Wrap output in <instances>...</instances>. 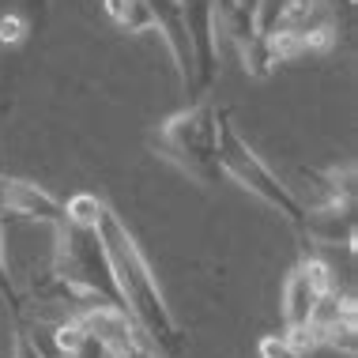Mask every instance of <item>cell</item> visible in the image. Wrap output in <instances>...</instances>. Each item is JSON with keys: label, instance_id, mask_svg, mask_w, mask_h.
Segmentation results:
<instances>
[{"label": "cell", "instance_id": "cell-4", "mask_svg": "<svg viewBox=\"0 0 358 358\" xmlns=\"http://www.w3.org/2000/svg\"><path fill=\"white\" fill-rule=\"evenodd\" d=\"M219 166H222V178H230L253 200H260L264 208H272L275 215H283L294 230H302L306 204L290 192V185L279 181V173H272L260 162V155L249 148V140L230 124V117L222 121V129H219Z\"/></svg>", "mask_w": 358, "mask_h": 358}, {"label": "cell", "instance_id": "cell-18", "mask_svg": "<svg viewBox=\"0 0 358 358\" xmlns=\"http://www.w3.org/2000/svg\"><path fill=\"white\" fill-rule=\"evenodd\" d=\"M23 15L31 19V27L45 23V15H50V0H23Z\"/></svg>", "mask_w": 358, "mask_h": 358}, {"label": "cell", "instance_id": "cell-2", "mask_svg": "<svg viewBox=\"0 0 358 358\" xmlns=\"http://www.w3.org/2000/svg\"><path fill=\"white\" fill-rule=\"evenodd\" d=\"M227 121V110H219L211 99H196L185 110L170 113L159 124L155 148L166 162H173L185 178H192L196 185H219L222 166H219V129Z\"/></svg>", "mask_w": 358, "mask_h": 358}, {"label": "cell", "instance_id": "cell-11", "mask_svg": "<svg viewBox=\"0 0 358 358\" xmlns=\"http://www.w3.org/2000/svg\"><path fill=\"white\" fill-rule=\"evenodd\" d=\"M317 27H336L332 12H328V0H283L275 31L306 34V31H317ZM336 31H340V27H336Z\"/></svg>", "mask_w": 358, "mask_h": 358}, {"label": "cell", "instance_id": "cell-19", "mask_svg": "<svg viewBox=\"0 0 358 358\" xmlns=\"http://www.w3.org/2000/svg\"><path fill=\"white\" fill-rule=\"evenodd\" d=\"M234 4H241V8H249V12L257 15V4H260V0H234Z\"/></svg>", "mask_w": 358, "mask_h": 358}, {"label": "cell", "instance_id": "cell-10", "mask_svg": "<svg viewBox=\"0 0 358 358\" xmlns=\"http://www.w3.org/2000/svg\"><path fill=\"white\" fill-rule=\"evenodd\" d=\"M298 178L309 181V208H340V204H355V162L343 166H324V170H298Z\"/></svg>", "mask_w": 358, "mask_h": 358}, {"label": "cell", "instance_id": "cell-3", "mask_svg": "<svg viewBox=\"0 0 358 358\" xmlns=\"http://www.w3.org/2000/svg\"><path fill=\"white\" fill-rule=\"evenodd\" d=\"M57 245H53V272L69 283L80 298L87 302H106V306H121V290L110 268V253L102 245L99 227H83V222H57Z\"/></svg>", "mask_w": 358, "mask_h": 358}, {"label": "cell", "instance_id": "cell-15", "mask_svg": "<svg viewBox=\"0 0 358 358\" xmlns=\"http://www.w3.org/2000/svg\"><path fill=\"white\" fill-rule=\"evenodd\" d=\"M4 208H0V294L8 298V306H12V313L19 317L23 313V298H19V290L12 283V272H8V257H4Z\"/></svg>", "mask_w": 358, "mask_h": 358}, {"label": "cell", "instance_id": "cell-6", "mask_svg": "<svg viewBox=\"0 0 358 358\" xmlns=\"http://www.w3.org/2000/svg\"><path fill=\"white\" fill-rule=\"evenodd\" d=\"M328 290H336V275L321 257H302L298 268H290L283 279V321L287 324H306L313 306L321 302Z\"/></svg>", "mask_w": 358, "mask_h": 358}, {"label": "cell", "instance_id": "cell-7", "mask_svg": "<svg viewBox=\"0 0 358 358\" xmlns=\"http://www.w3.org/2000/svg\"><path fill=\"white\" fill-rule=\"evenodd\" d=\"M0 208L4 215L23 222H45V227L64 222V200H57L50 189L27 178H0Z\"/></svg>", "mask_w": 358, "mask_h": 358}, {"label": "cell", "instance_id": "cell-9", "mask_svg": "<svg viewBox=\"0 0 358 358\" xmlns=\"http://www.w3.org/2000/svg\"><path fill=\"white\" fill-rule=\"evenodd\" d=\"M302 234L317 245H336L355 253L358 249V222H355V204H340V208H309Z\"/></svg>", "mask_w": 358, "mask_h": 358}, {"label": "cell", "instance_id": "cell-14", "mask_svg": "<svg viewBox=\"0 0 358 358\" xmlns=\"http://www.w3.org/2000/svg\"><path fill=\"white\" fill-rule=\"evenodd\" d=\"M106 200H99L94 192H76L64 200V219L69 222H83V227H99V211Z\"/></svg>", "mask_w": 358, "mask_h": 358}, {"label": "cell", "instance_id": "cell-8", "mask_svg": "<svg viewBox=\"0 0 358 358\" xmlns=\"http://www.w3.org/2000/svg\"><path fill=\"white\" fill-rule=\"evenodd\" d=\"M143 4H148V12L155 19V31H159L162 42H166L173 72H178L181 87L189 91V80H192V50H189L185 19H181V0H143Z\"/></svg>", "mask_w": 358, "mask_h": 358}, {"label": "cell", "instance_id": "cell-1", "mask_svg": "<svg viewBox=\"0 0 358 358\" xmlns=\"http://www.w3.org/2000/svg\"><path fill=\"white\" fill-rule=\"evenodd\" d=\"M99 234H102L106 253H110V268H113V279H117L124 313L136 321L143 340L159 355H181L185 351V328L173 317L166 294L159 287V275L148 264L143 249L136 245L132 230L124 227V219L110 204H102L99 211Z\"/></svg>", "mask_w": 358, "mask_h": 358}, {"label": "cell", "instance_id": "cell-17", "mask_svg": "<svg viewBox=\"0 0 358 358\" xmlns=\"http://www.w3.org/2000/svg\"><path fill=\"white\" fill-rule=\"evenodd\" d=\"M257 355L260 358H302L294 347L283 340V336H264V340L257 343Z\"/></svg>", "mask_w": 358, "mask_h": 358}, {"label": "cell", "instance_id": "cell-5", "mask_svg": "<svg viewBox=\"0 0 358 358\" xmlns=\"http://www.w3.org/2000/svg\"><path fill=\"white\" fill-rule=\"evenodd\" d=\"M181 19H185L189 50H192V80L189 91L196 99H208L222 72V50L215 31V0H181Z\"/></svg>", "mask_w": 358, "mask_h": 358}, {"label": "cell", "instance_id": "cell-13", "mask_svg": "<svg viewBox=\"0 0 358 358\" xmlns=\"http://www.w3.org/2000/svg\"><path fill=\"white\" fill-rule=\"evenodd\" d=\"M358 309H347V313H340L332 324L321 328V347H336V351H343L347 358L358 355Z\"/></svg>", "mask_w": 358, "mask_h": 358}, {"label": "cell", "instance_id": "cell-12", "mask_svg": "<svg viewBox=\"0 0 358 358\" xmlns=\"http://www.w3.org/2000/svg\"><path fill=\"white\" fill-rule=\"evenodd\" d=\"M102 8H106V15H110V23L117 27V31H124V34L155 31V19H151L143 0H102Z\"/></svg>", "mask_w": 358, "mask_h": 358}, {"label": "cell", "instance_id": "cell-16", "mask_svg": "<svg viewBox=\"0 0 358 358\" xmlns=\"http://www.w3.org/2000/svg\"><path fill=\"white\" fill-rule=\"evenodd\" d=\"M34 27H31V19H27L23 12H8V15H0V45H19V42H27V34H31Z\"/></svg>", "mask_w": 358, "mask_h": 358}]
</instances>
